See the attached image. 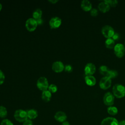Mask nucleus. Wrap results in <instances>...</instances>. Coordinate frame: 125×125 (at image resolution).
I'll list each match as a JSON object with an SVG mask.
<instances>
[{
  "label": "nucleus",
  "instance_id": "obj_38",
  "mask_svg": "<svg viewBox=\"0 0 125 125\" xmlns=\"http://www.w3.org/2000/svg\"></svg>",
  "mask_w": 125,
  "mask_h": 125
},
{
  "label": "nucleus",
  "instance_id": "obj_12",
  "mask_svg": "<svg viewBox=\"0 0 125 125\" xmlns=\"http://www.w3.org/2000/svg\"><path fill=\"white\" fill-rule=\"evenodd\" d=\"M64 65L61 61L54 62L52 65V70L56 72H61L64 70Z\"/></svg>",
  "mask_w": 125,
  "mask_h": 125
},
{
  "label": "nucleus",
  "instance_id": "obj_8",
  "mask_svg": "<svg viewBox=\"0 0 125 125\" xmlns=\"http://www.w3.org/2000/svg\"><path fill=\"white\" fill-rule=\"evenodd\" d=\"M38 24L35 19L33 18H30L28 19L25 22V27L26 29L29 31H34Z\"/></svg>",
  "mask_w": 125,
  "mask_h": 125
},
{
  "label": "nucleus",
  "instance_id": "obj_23",
  "mask_svg": "<svg viewBox=\"0 0 125 125\" xmlns=\"http://www.w3.org/2000/svg\"><path fill=\"white\" fill-rule=\"evenodd\" d=\"M108 70H109V69H108V67H107V66L104 65H101L99 68V71L101 75H104V76H106Z\"/></svg>",
  "mask_w": 125,
  "mask_h": 125
},
{
  "label": "nucleus",
  "instance_id": "obj_22",
  "mask_svg": "<svg viewBox=\"0 0 125 125\" xmlns=\"http://www.w3.org/2000/svg\"><path fill=\"white\" fill-rule=\"evenodd\" d=\"M33 17L34 19L36 20L38 19L41 18L42 15V11L40 8H37L33 12Z\"/></svg>",
  "mask_w": 125,
  "mask_h": 125
},
{
  "label": "nucleus",
  "instance_id": "obj_9",
  "mask_svg": "<svg viewBox=\"0 0 125 125\" xmlns=\"http://www.w3.org/2000/svg\"><path fill=\"white\" fill-rule=\"evenodd\" d=\"M84 71L86 76L93 75L96 71V66L95 64L91 62L87 63L84 67Z\"/></svg>",
  "mask_w": 125,
  "mask_h": 125
},
{
  "label": "nucleus",
  "instance_id": "obj_2",
  "mask_svg": "<svg viewBox=\"0 0 125 125\" xmlns=\"http://www.w3.org/2000/svg\"><path fill=\"white\" fill-rule=\"evenodd\" d=\"M15 120L19 122H24L27 120V112L22 109H18L15 111L14 114Z\"/></svg>",
  "mask_w": 125,
  "mask_h": 125
},
{
  "label": "nucleus",
  "instance_id": "obj_24",
  "mask_svg": "<svg viewBox=\"0 0 125 125\" xmlns=\"http://www.w3.org/2000/svg\"><path fill=\"white\" fill-rule=\"evenodd\" d=\"M7 115V110L5 107L1 105L0 106V118H4Z\"/></svg>",
  "mask_w": 125,
  "mask_h": 125
},
{
  "label": "nucleus",
  "instance_id": "obj_25",
  "mask_svg": "<svg viewBox=\"0 0 125 125\" xmlns=\"http://www.w3.org/2000/svg\"><path fill=\"white\" fill-rule=\"evenodd\" d=\"M104 1L111 7H115L118 3V1L117 0H104Z\"/></svg>",
  "mask_w": 125,
  "mask_h": 125
},
{
  "label": "nucleus",
  "instance_id": "obj_37",
  "mask_svg": "<svg viewBox=\"0 0 125 125\" xmlns=\"http://www.w3.org/2000/svg\"><path fill=\"white\" fill-rule=\"evenodd\" d=\"M1 9H2V5H1V4L0 3V11L1 10Z\"/></svg>",
  "mask_w": 125,
  "mask_h": 125
},
{
  "label": "nucleus",
  "instance_id": "obj_33",
  "mask_svg": "<svg viewBox=\"0 0 125 125\" xmlns=\"http://www.w3.org/2000/svg\"><path fill=\"white\" fill-rule=\"evenodd\" d=\"M36 21H37V23L38 25H41V24H42L43 23V20L42 18L36 19Z\"/></svg>",
  "mask_w": 125,
  "mask_h": 125
},
{
  "label": "nucleus",
  "instance_id": "obj_30",
  "mask_svg": "<svg viewBox=\"0 0 125 125\" xmlns=\"http://www.w3.org/2000/svg\"><path fill=\"white\" fill-rule=\"evenodd\" d=\"M5 80V76L3 72L0 70V85L2 84Z\"/></svg>",
  "mask_w": 125,
  "mask_h": 125
},
{
  "label": "nucleus",
  "instance_id": "obj_34",
  "mask_svg": "<svg viewBox=\"0 0 125 125\" xmlns=\"http://www.w3.org/2000/svg\"><path fill=\"white\" fill-rule=\"evenodd\" d=\"M119 125H125V120H122L119 122Z\"/></svg>",
  "mask_w": 125,
  "mask_h": 125
},
{
  "label": "nucleus",
  "instance_id": "obj_31",
  "mask_svg": "<svg viewBox=\"0 0 125 125\" xmlns=\"http://www.w3.org/2000/svg\"><path fill=\"white\" fill-rule=\"evenodd\" d=\"M23 125H33V124L30 119H27L23 123Z\"/></svg>",
  "mask_w": 125,
  "mask_h": 125
},
{
  "label": "nucleus",
  "instance_id": "obj_3",
  "mask_svg": "<svg viewBox=\"0 0 125 125\" xmlns=\"http://www.w3.org/2000/svg\"><path fill=\"white\" fill-rule=\"evenodd\" d=\"M37 86L42 91L47 90L49 85L47 79L44 77H40L37 80Z\"/></svg>",
  "mask_w": 125,
  "mask_h": 125
},
{
  "label": "nucleus",
  "instance_id": "obj_32",
  "mask_svg": "<svg viewBox=\"0 0 125 125\" xmlns=\"http://www.w3.org/2000/svg\"><path fill=\"white\" fill-rule=\"evenodd\" d=\"M111 38H112L114 41L118 40L120 38V35H119V33L115 32L114 34L113 35V36H112V37Z\"/></svg>",
  "mask_w": 125,
  "mask_h": 125
},
{
  "label": "nucleus",
  "instance_id": "obj_35",
  "mask_svg": "<svg viewBox=\"0 0 125 125\" xmlns=\"http://www.w3.org/2000/svg\"><path fill=\"white\" fill-rule=\"evenodd\" d=\"M61 125H70V124H69V123L68 122L65 121V122L62 123Z\"/></svg>",
  "mask_w": 125,
  "mask_h": 125
},
{
  "label": "nucleus",
  "instance_id": "obj_18",
  "mask_svg": "<svg viewBox=\"0 0 125 125\" xmlns=\"http://www.w3.org/2000/svg\"><path fill=\"white\" fill-rule=\"evenodd\" d=\"M28 118L29 119H35L38 117V112L34 109H31L26 111Z\"/></svg>",
  "mask_w": 125,
  "mask_h": 125
},
{
  "label": "nucleus",
  "instance_id": "obj_26",
  "mask_svg": "<svg viewBox=\"0 0 125 125\" xmlns=\"http://www.w3.org/2000/svg\"><path fill=\"white\" fill-rule=\"evenodd\" d=\"M58 88L57 85L54 84H51L49 85L48 90L51 93H55L57 91Z\"/></svg>",
  "mask_w": 125,
  "mask_h": 125
},
{
  "label": "nucleus",
  "instance_id": "obj_28",
  "mask_svg": "<svg viewBox=\"0 0 125 125\" xmlns=\"http://www.w3.org/2000/svg\"><path fill=\"white\" fill-rule=\"evenodd\" d=\"M90 15L93 16V17H96L98 15V10L96 9V8H92L90 10Z\"/></svg>",
  "mask_w": 125,
  "mask_h": 125
},
{
  "label": "nucleus",
  "instance_id": "obj_4",
  "mask_svg": "<svg viewBox=\"0 0 125 125\" xmlns=\"http://www.w3.org/2000/svg\"><path fill=\"white\" fill-rule=\"evenodd\" d=\"M101 32L104 36L107 39L111 38L115 33L113 28L108 25L104 26L102 28Z\"/></svg>",
  "mask_w": 125,
  "mask_h": 125
},
{
  "label": "nucleus",
  "instance_id": "obj_13",
  "mask_svg": "<svg viewBox=\"0 0 125 125\" xmlns=\"http://www.w3.org/2000/svg\"><path fill=\"white\" fill-rule=\"evenodd\" d=\"M55 119L60 123H63L66 121L67 119V116L65 113L63 111H59L57 112L54 115Z\"/></svg>",
  "mask_w": 125,
  "mask_h": 125
},
{
  "label": "nucleus",
  "instance_id": "obj_15",
  "mask_svg": "<svg viewBox=\"0 0 125 125\" xmlns=\"http://www.w3.org/2000/svg\"><path fill=\"white\" fill-rule=\"evenodd\" d=\"M81 8L85 11H88L92 9V4L88 0H83L81 3Z\"/></svg>",
  "mask_w": 125,
  "mask_h": 125
},
{
  "label": "nucleus",
  "instance_id": "obj_11",
  "mask_svg": "<svg viewBox=\"0 0 125 125\" xmlns=\"http://www.w3.org/2000/svg\"><path fill=\"white\" fill-rule=\"evenodd\" d=\"M62 23V20L58 17L52 18L49 22V24L51 28H58Z\"/></svg>",
  "mask_w": 125,
  "mask_h": 125
},
{
  "label": "nucleus",
  "instance_id": "obj_7",
  "mask_svg": "<svg viewBox=\"0 0 125 125\" xmlns=\"http://www.w3.org/2000/svg\"><path fill=\"white\" fill-rule=\"evenodd\" d=\"M114 96L113 94L110 92H107L105 93L103 97V102L104 104L108 106H112L114 103Z\"/></svg>",
  "mask_w": 125,
  "mask_h": 125
},
{
  "label": "nucleus",
  "instance_id": "obj_1",
  "mask_svg": "<svg viewBox=\"0 0 125 125\" xmlns=\"http://www.w3.org/2000/svg\"><path fill=\"white\" fill-rule=\"evenodd\" d=\"M112 92L116 98H122L125 96V87L121 84H115L112 87Z\"/></svg>",
  "mask_w": 125,
  "mask_h": 125
},
{
  "label": "nucleus",
  "instance_id": "obj_16",
  "mask_svg": "<svg viewBox=\"0 0 125 125\" xmlns=\"http://www.w3.org/2000/svg\"><path fill=\"white\" fill-rule=\"evenodd\" d=\"M85 83L89 86H94L96 83V80L93 75L85 76L84 77Z\"/></svg>",
  "mask_w": 125,
  "mask_h": 125
},
{
  "label": "nucleus",
  "instance_id": "obj_29",
  "mask_svg": "<svg viewBox=\"0 0 125 125\" xmlns=\"http://www.w3.org/2000/svg\"><path fill=\"white\" fill-rule=\"evenodd\" d=\"M64 70L67 72H71L73 70V67L70 64H66L64 66Z\"/></svg>",
  "mask_w": 125,
  "mask_h": 125
},
{
  "label": "nucleus",
  "instance_id": "obj_36",
  "mask_svg": "<svg viewBox=\"0 0 125 125\" xmlns=\"http://www.w3.org/2000/svg\"><path fill=\"white\" fill-rule=\"evenodd\" d=\"M48 1H49L51 3H52L53 4H54V3H55L56 2H57V1H58V0H49Z\"/></svg>",
  "mask_w": 125,
  "mask_h": 125
},
{
  "label": "nucleus",
  "instance_id": "obj_21",
  "mask_svg": "<svg viewBox=\"0 0 125 125\" xmlns=\"http://www.w3.org/2000/svg\"><path fill=\"white\" fill-rule=\"evenodd\" d=\"M118 75V73L117 71L115 69H109L107 74L106 76L108 77L110 79H114Z\"/></svg>",
  "mask_w": 125,
  "mask_h": 125
},
{
  "label": "nucleus",
  "instance_id": "obj_6",
  "mask_svg": "<svg viewBox=\"0 0 125 125\" xmlns=\"http://www.w3.org/2000/svg\"><path fill=\"white\" fill-rule=\"evenodd\" d=\"M111 85V79L107 76L102 78L99 82L100 87L104 90L109 88Z\"/></svg>",
  "mask_w": 125,
  "mask_h": 125
},
{
  "label": "nucleus",
  "instance_id": "obj_5",
  "mask_svg": "<svg viewBox=\"0 0 125 125\" xmlns=\"http://www.w3.org/2000/svg\"><path fill=\"white\" fill-rule=\"evenodd\" d=\"M114 52L115 55L118 58H122L125 53V47L122 43H117L114 47Z\"/></svg>",
  "mask_w": 125,
  "mask_h": 125
},
{
  "label": "nucleus",
  "instance_id": "obj_17",
  "mask_svg": "<svg viewBox=\"0 0 125 125\" xmlns=\"http://www.w3.org/2000/svg\"><path fill=\"white\" fill-rule=\"evenodd\" d=\"M51 93L47 89L46 90L42 91V99L45 102H49L51 98Z\"/></svg>",
  "mask_w": 125,
  "mask_h": 125
},
{
  "label": "nucleus",
  "instance_id": "obj_27",
  "mask_svg": "<svg viewBox=\"0 0 125 125\" xmlns=\"http://www.w3.org/2000/svg\"><path fill=\"white\" fill-rule=\"evenodd\" d=\"M0 125H14L12 122L7 119H3L0 123Z\"/></svg>",
  "mask_w": 125,
  "mask_h": 125
},
{
  "label": "nucleus",
  "instance_id": "obj_10",
  "mask_svg": "<svg viewBox=\"0 0 125 125\" xmlns=\"http://www.w3.org/2000/svg\"><path fill=\"white\" fill-rule=\"evenodd\" d=\"M101 125H119V122L116 118L108 117L102 120Z\"/></svg>",
  "mask_w": 125,
  "mask_h": 125
},
{
  "label": "nucleus",
  "instance_id": "obj_19",
  "mask_svg": "<svg viewBox=\"0 0 125 125\" xmlns=\"http://www.w3.org/2000/svg\"><path fill=\"white\" fill-rule=\"evenodd\" d=\"M105 45L107 48H114L115 46V41L112 38H108L105 41Z\"/></svg>",
  "mask_w": 125,
  "mask_h": 125
},
{
  "label": "nucleus",
  "instance_id": "obj_14",
  "mask_svg": "<svg viewBox=\"0 0 125 125\" xmlns=\"http://www.w3.org/2000/svg\"><path fill=\"white\" fill-rule=\"evenodd\" d=\"M98 7L99 10L103 13L107 12L110 9L109 5L104 0L100 2L98 5Z\"/></svg>",
  "mask_w": 125,
  "mask_h": 125
},
{
  "label": "nucleus",
  "instance_id": "obj_20",
  "mask_svg": "<svg viewBox=\"0 0 125 125\" xmlns=\"http://www.w3.org/2000/svg\"><path fill=\"white\" fill-rule=\"evenodd\" d=\"M107 111L109 115L111 116H114L118 113V110L117 108L115 106H110L107 107Z\"/></svg>",
  "mask_w": 125,
  "mask_h": 125
}]
</instances>
